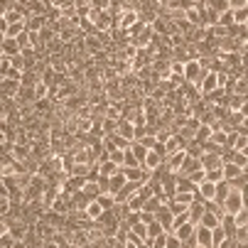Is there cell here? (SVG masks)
<instances>
[{
    "label": "cell",
    "instance_id": "6da1fadb",
    "mask_svg": "<svg viewBox=\"0 0 248 248\" xmlns=\"http://www.w3.org/2000/svg\"><path fill=\"white\" fill-rule=\"evenodd\" d=\"M204 72H206V69L202 66V62H199V59H189V62L185 64V81L197 86V84L202 81Z\"/></svg>",
    "mask_w": 248,
    "mask_h": 248
},
{
    "label": "cell",
    "instance_id": "11a10c76",
    "mask_svg": "<svg viewBox=\"0 0 248 248\" xmlns=\"http://www.w3.org/2000/svg\"><path fill=\"white\" fill-rule=\"evenodd\" d=\"M246 47H248V30H246Z\"/></svg>",
    "mask_w": 248,
    "mask_h": 248
},
{
    "label": "cell",
    "instance_id": "52a82bcc",
    "mask_svg": "<svg viewBox=\"0 0 248 248\" xmlns=\"http://www.w3.org/2000/svg\"><path fill=\"white\" fill-rule=\"evenodd\" d=\"M155 219L162 224V229L167 231V233H172V224H174V214L170 211V206H167V202L157 209V214H155Z\"/></svg>",
    "mask_w": 248,
    "mask_h": 248
},
{
    "label": "cell",
    "instance_id": "ab89813d",
    "mask_svg": "<svg viewBox=\"0 0 248 248\" xmlns=\"http://www.w3.org/2000/svg\"><path fill=\"white\" fill-rule=\"evenodd\" d=\"M84 194H86V197H91V199H96V197L101 194V189H98V185H96V182L86 180V185H84Z\"/></svg>",
    "mask_w": 248,
    "mask_h": 248
},
{
    "label": "cell",
    "instance_id": "d590c367",
    "mask_svg": "<svg viewBox=\"0 0 248 248\" xmlns=\"http://www.w3.org/2000/svg\"><path fill=\"white\" fill-rule=\"evenodd\" d=\"M167 206H170V211L177 217V214H185V211H189V206L187 204H180L177 199H167Z\"/></svg>",
    "mask_w": 248,
    "mask_h": 248
},
{
    "label": "cell",
    "instance_id": "ee69618b",
    "mask_svg": "<svg viewBox=\"0 0 248 248\" xmlns=\"http://www.w3.org/2000/svg\"><path fill=\"white\" fill-rule=\"evenodd\" d=\"M189 180H192V182H194V185L199 187V185H202V182L206 180V170L202 167V170H197V172H192V174H189Z\"/></svg>",
    "mask_w": 248,
    "mask_h": 248
},
{
    "label": "cell",
    "instance_id": "7c38bea8",
    "mask_svg": "<svg viewBox=\"0 0 248 248\" xmlns=\"http://www.w3.org/2000/svg\"><path fill=\"white\" fill-rule=\"evenodd\" d=\"M197 194H199L202 202H214V197H217V185H214V182H209V180H204V182L199 185Z\"/></svg>",
    "mask_w": 248,
    "mask_h": 248
},
{
    "label": "cell",
    "instance_id": "9c48e42d",
    "mask_svg": "<svg viewBox=\"0 0 248 248\" xmlns=\"http://www.w3.org/2000/svg\"><path fill=\"white\" fill-rule=\"evenodd\" d=\"M162 165H165V157H162V155H160L157 150H150V153L145 155V160H143V167H145V170H148L150 174H153L155 170H160Z\"/></svg>",
    "mask_w": 248,
    "mask_h": 248
},
{
    "label": "cell",
    "instance_id": "603a6c76",
    "mask_svg": "<svg viewBox=\"0 0 248 248\" xmlns=\"http://www.w3.org/2000/svg\"><path fill=\"white\" fill-rule=\"evenodd\" d=\"M96 202L103 206V211H113V206L118 204V202H116V197H113V194H108V192L98 194V197H96Z\"/></svg>",
    "mask_w": 248,
    "mask_h": 248
},
{
    "label": "cell",
    "instance_id": "c3c4849f",
    "mask_svg": "<svg viewBox=\"0 0 248 248\" xmlns=\"http://www.w3.org/2000/svg\"><path fill=\"white\" fill-rule=\"evenodd\" d=\"M217 248H238V241H236V238H231V236H226V238H224Z\"/></svg>",
    "mask_w": 248,
    "mask_h": 248
},
{
    "label": "cell",
    "instance_id": "b9f144b4",
    "mask_svg": "<svg viewBox=\"0 0 248 248\" xmlns=\"http://www.w3.org/2000/svg\"><path fill=\"white\" fill-rule=\"evenodd\" d=\"M233 17H236V25H246V22H248V5L233 10Z\"/></svg>",
    "mask_w": 248,
    "mask_h": 248
},
{
    "label": "cell",
    "instance_id": "30bf717a",
    "mask_svg": "<svg viewBox=\"0 0 248 248\" xmlns=\"http://www.w3.org/2000/svg\"><path fill=\"white\" fill-rule=\"evenodd\" d=\"M199 160H202V167H204V170L224 167V155H221V153H204Z\"/></svg>",
    "mask_w": 248,
    "mask_h": 248
},
{
    "label": "cell",
    "instance_id": "816d5d0a",
    "mask_svg": "<svg viewBox=\"0 0 248 248\" xmlns=\"http://www.w3.org/2000/svg\"><path fill=\"white\" fill-rule=\"evenodd\" d=\"M241 197H243V206L248 209V182H246V185L241 187Z\"/></svg>",
    "mask_w": 248,
    "mask_h": 248
},
{
    "label": "cell",
    "instance_id": "1f68e13d",
    "mask_svg": "<svg viewBox=\"0 0 248 248\" xmlns=\"http://www.w3.org/2000/svg\"><path fill=\"white\" fill-rule=\"evenodd\" d=\"M217 25H221V27H233V25H236L233 10H226V13H221V15H219V20H217Z\"/></svg>",
    "mask_w": 248,
    "mask_h": 248
},
{
    "label": "cell",
    "instance_id": "7dc6e473",
    "mask_svg": "<svg viewBox=\"0 0 248 248\" xmlns=\"http://www.w3.org/2000/svg\"><path fill=\"white\" fill-rule=\"evenodd\" d=\"M165 248H182V241L177 238L174 233H167V246Z\"/></svg>",
    "mask_w": 248,
    "mask_h": 248
},
{
    "label": "cell",
    "instance_id": "f1b7e54d",
    "mask_svg": "<svg viewBox=\"0 0 248 248\" xmlns=\"http://www.w3.org/2000/svg\"><path fill=\"white\" fill-rule=\"evenodd\" d=\"M165 204V199L162 197H150L148 202H145V206H143V211H150V214H157V209Z\"/></svg>",
    "mask_w": 248,
    "mask_h": 248
},
{
    "label": "cell",
    "instance_id": "277c9868",
    "mask_svg": "<svg viewBox=\"0 0 248 248\" xmlns=\"http://www.w3.org/2000/svg\"><path fill=\"white\" fill-rule=\"evenodd\" d=\"M197 86H199L202 96L209 93V91H214V89H221L219 86V72H204V77H202V81Z\"/></svg>",
    "mask_w": 248,
    "mask_h": 248
},
{
    "label": "cell",
    "instance_id": "5bb4252c",
    "mask_svg": "<svg viewBox=\"0 0 248 248\" xmlns=\"http://www.w3.org/2000/svg\"><path fill=\"white\" fill-rule=\"evenodd\" d=\"M116 133H118V135H123L125 140H130V143L135 140V125H133L128 118H121V121H118V128H116Z\"/></svg>",
    "mask_w": 248,
    "mask_h": 248
},
{
    "label": "cell",
    "instance_id": "680465c9",
    "mask_svg": "<svg viewBox=\"0 0 248 248\" xmlns=\"http://www.w3.org/2000/svg\"><path fill=\"white\" fill-rule=\"evenodd\" d=\"M246 27H248V22H246Z\"/></svg>",
    "mask_w": 248,
    "mask_h": 248
},
{
    "label": "cell",
    "instance_id": "f546056e",
    "mask_svg": "<svg viewBox=\"0 0 248 248\" xmlns=\"http://www.w3.org/2000/svg\"><path fill=\"white\" fill-rule=\"evenodd\" d=\"M174 199L180 202V204H187V206H189L192 202H197V199H199V194H197V192H177V194H174Z\"/></svg>",
    "mask_w": 248,
    "mask_h": 248
},
{
    "label": "cell",
    "instance_id": "484cf974",
    "mask_svg": "<svg viewBox=\"0 0 248 248\" xmlns=\"http://www.w3.org/2000/svg\"><path fill=\"white\" fill-rule=\"evenodd\" d=\"M130 153H133V155L140 160V165H143V160H145V155H148L150 150H148L143 143H140V140H133V143H130Z\"/></svg>",
    "mask_w": 248,
    "mask_h": 248
},
{
    "label": "cell",
    "instance_id": "e575fe53",
    "mask_svg": "<svg viewBox=\"0 0 248 248\" xmlns=\"http://www.w3.org/2000/svg\"><path fill=\"white\" fill-rule=\"evenodd\" d=\"M206 180H209V182H214V185H219V182L224 180V167H214V170H206Z\"/></svg>",
    "mask_w": 248,
    "mask_h": 248
},
{
    "label": "cell",
    "instance_id": "4316f807",
    "mask_svg": "<svg viewBox=\"0 0 248 248\" xmlns=\"http://www.w3.org/2000/svg\"><path fill=\"white\" fill-rule=\"evenodd\" d=\"M32 93H34V101H42V98H49V86L45 81H37L32 86Z\"/></svg>",
    "mask_w": 248,
    "mask_h": 248
},
{
    "label": "cell",
    "instance_id": "4fadbf2b",
    "mask_svg": "<svg viewBox=\"0 0 248 248\" xmlns=\"http://www.w3.org/2000/svg\"><path fill=\"white\" fill-rule=\"evenodd\" d=\"M25 25H27L30 32H42L49 22H47V15H30V17L25 20Z\"/></svg>",
    "mask_w": 248,
    "mask_h": 248
},
{
    "label": "cell",
    "instance_id": "9a60e30c",
    "mask_svg": "<svg viewBox=\"0 0 248 248\" xmlns=\"http://www.w3.org/2000/svg\"><path fill=\"white\" fill-rule=\"evenodd\" d=\"M197 243L199 246H206V248H214V238H211V229L206 226H197V233H194Z\"/></svg>",
    "mask_w": 248,
    "mask_h": 248
},
{
    "label": "cell",
    "instance_id": "5b68a950",
    "mask_svg": "<svg viewBox=\"0 0 248 248\" xmlns=\"http://www.w3.org/2000/svg\"><path fill=\"white\" fill-rule=\"evenodd\" d=\"M121 172L125 174L128 182H148L150 180V172L145 167H121Z\"/></svg>",
    "mask_w": 248,
    "mask_h": 248
},
{
    "label": "cell",
    "instance_id": "f35d334b",
    "mask_svg": "<svg viewBox=\"0 0 248 248\" xmlns=\"http://www.w3.org/2000/svg\"><path fill=\"white\" fill-rule=\"evenodd\" d=\"M125 204H128V209H130V211H143V206H145V199L140 197V194H135V197H133V199H128Z\"/></svg>",
    "mask_w": 248,
    "mask_h": 248
},
{
    "label": "cell",
    "instance_id": "3957f363",
    "mask_svg": "<svg viewBox=\"0 0 248 248\" xmlns=\"http://www.w3.org/2000/svg\"><path fill=\"white\" fill-rule=\"evenodd\" d=\"M185 160H187V153H185V150L172 153V155H167V157H165V170H167V172H172V174H180V170H182Z\"/></svg>",
    "mask_w": 248,
    "mask_h": 248
},
{
    "label": "cell",
    "instance_id": "d6986e66",
    "mask_svg": "<svg viewBox=\"0 0 248 248\" xmlns=\"http://www.w3.org/2000/svg\"><path fill=\"white\" fill-rule=\"evenodd\" d=\"M231 189H233V185H231L229 180H221V182L217 185V197H214V202L224 206V202H226V197H229V192H231Z\"/></svg>",
    "mask_w": 248,
    "mask_h": 248
},
{
    "label": "cell",
    "instance_id": "f5cc1de1",
    "mask_svg": "<svg viewBox=\"0 0 248 248\" xmlns=\"http://www.w3.org/2000/svg\"><path fill=\"white\" fill-rule=\"evenodd\" d=\"M5 37H8V34H5V30H0V42H3Z\"/></svg>",
    "mask_w": 248,
    "mask_h": 248
},
{
    "label": "cell",
    "instance_id": "44dd1931",
    "mask_svg": "<svg viewBox=\"0 0 248 248\" xmlns=\"http://www.w3.org/2000/svg\"><path fill=\"white\" fill-rule=\"evenodd\" d=\"M197 170H202V160H199V157H189V155H187V160H185V165H182L180 174L189 177V174H192V172H197Z\"/></svg>",
    "mask_w": 248,
    "mask_h": 248
},
{
    "label": "cell",
    "instance_id": "91938a15",
    "mask_svg": "<svg viewBox=\"0 0 248 248\" xmlns=\"http://www.w3.org/2000/svg\"><path fill=\"white\" fill-rule=\"evenodd\" d=\"M246 81H248V77H246Z\"/></svg>",
    "mask_w": 248,
    "mask_h": 248
},
{
    "label": "cell",
    "instance_id": "4dcf8cb0",
    "mask_svg": "<svg viewBox=\"0 0 248 248\" xmlns=\"http://www.w3.org/2000/svg\"><path fill=\"white\" fill-rule=\"evenodd\" d=\"M25 30H27V25H25V22H15V25H8L5 34H8V37H15V40H17Z\"/></svg>",
    "mask_w": 248,
    "mask_h": 248
},
{
    "label": "cell",
    "instance_id": "8992f818",
    "mask_svg": "<svg viewBox=\"0 0 248 248\" xmlns=\"http://www.w3.org/2000/svg\"><path fill=\"white\" fill-rule=\"evenodd\" d=\"M10 236H13V241H25L30 236V224L25 219H13L10 221Z\"/></svg>",
    "mask_w": 248,
    "mask_h": 248
},
{
    "label": "cell",
    "instance_id": "ffe728a7",
    "mask_svg": "<svg viewBox=\"0 0 248 248\" xmlns=\"http://www.w3.org/2000/svg\"><path fill=\"white\" fill-rule=\"evenodd\" d=\"M204 211H206V206H204V202L202 199H197V202H192L189 204V219L199 226V219L204 217Z\"/></svg>",
    "mask_w": 248,
    "mask_h": 248
},
{
    "label": "cell",
    "instance_id": "7a4b0ae2",
    "mask_svg": "<svg viewBox=\"0 0 248 248\" xmlns=\"http://www.w3.org/2000/svg\"><path fill=\"white\" fill-rule=\"evenodd\" d=\"M241 209H243V197H241V189H238V187H233V189L229 192L226 202H224V214H231V217H236Z\"/></svg>",
    "mask_w": 248,
    "mask_h": 248
},
{
    "label": "cell",
    "instance_id": "bcb514c9",
    "mask_svg": "<svg viewBox=\"0 0 248 248\" xmlns=\"http://www.w3.org/2000/svg\"><path fill=\"white\" fill-rule=\"evenodd\" d=\"M140 221H143V219H140V211H130V214H128V219H125L123 224L130 229V226H135V224H140Z\"/></svg>",
    "mask_w": 248,
    "mask_h": 248
},
{
    "label": "cell",
    "instance_id": "9f6ffc18",
    "mask_svg": "<svg viewBox=\"0 0 248 248\" xmlns=\"http://www.w3.org/2000/svg\"><path fill=\"white\" fill-rule=\"evenodd\" d=\"M0 69H3V57H0Z\"/></svg>",
    "mask_w": 248,
    "mask_h": 248
},
{
    "label": "cell",
    "instance_id": "ba28073f",
    "mask_svg": "<svg viewBox=\"0 0 248 248\" xmlns=\"http://www.w3.org/2000/svg\"><path fill=\"white\" fill-rule=\"evenodd\" d=\"M138 20H140L138 10H135V8H128V10H123V13L118 15V27H121V30H130Z\"/></svg>",
    "mask_w": 248,
    "mask_h": 248
},
{
    "label": "cell",
    "instance_id": "f6af8a7d",
    "mask_svg": "<svg viewBox=\"0 0 248 248\" xmlns=\"http://www.w3.org/2000/svg\"><path fill=\"white\" fill-rule=\"evenodd\" d=\"M233 219H236V226H248V209L243 206V209L238 211V214H236Z\"/></svg>",
    "mask_w": 248,
    "mask_h": 248
},
{
    "label": "cell",
    "instance_id": "7402d4cb",
    "mask_svg": "<svg viewBox=\"0 0 248 248\" xmlns=\"http://www.w3.org/2000/svg\"><path fill=\"white\" fill-rule=\"evenodd\" d=\"M199 187L189 180V177H185V174H177V192H197Z\"/></svg>",
    "mask_w": 248,
    "mask_h": 248
},
{
    "label": "cell",
    "instance_id": "8d00e7d4",
    "mask_svg": "<svg viewBox=\"0 0 248 248\" xmlns=\"http://www.w3.org/2000/svg\"><path fill=\"white\" fill-rule=\"evenodd\" d=\"M211 133H214V130H211V125H202L197 130V138L194 140H199V143L204 145V143H209V140H211Z\"/></svg>",
    "mask_w": 248,
    "mask_h": 248
},
{
    "label": "cell",
    "instance_id": "6f0895ef",
    "mask_svg": "<svg viewBox=\"0 0 248 248\" xmlns=\"http://www.w3.org/2000/svg\"><path fill=\"white\" fill-rule=\"evenodd\" d=\"M197 248H206V246H197Z\"/></svg>",
    "mask_w": 248,
    "mask_h": 248
},
{
    "label": "cell",
    "instance_id": "d4e9b609",
    "mask_svg": "<svg viewBox=\"0 0 248 248\" xmlns=\"http://www.w3.org/2000/svg\"><path fill=\"white\" fill-rule=\"evenodd\" d=\"M185 153H187L189 157H202V155H204V145L199 143V140H189V143L185 145Z\"/></svg>",
    "mask_w": 248,
    "mask_h": 248
},
{
    "label": "cell",
    "instance_id": "836d02e7",
    "mask_svg": "<svg viewBox=\"0 0 248 248\" xmlns=\"http://www.w3.org/2000/svg\"><path fill=\"white\" fill-rule=\"evenodd\" d=\"M130 233L135 236V238H140V241H145L148 238V224H135V226H130Z\"/></svg>",
    "mask_w": 248,
    "mask_h": 248
},
{
    "label": "cell",
    "instance_id": "83f0119b",
    "mask_svg": "<svg viewBox=\"0 0 248 248\" xmlns=\"http://www.w3.org/2000/svg\"><path fill=\"white\" fill-rule=\"evenodd\" d=\"M118 170H121V167L113 165L111 160H101V162H98V172H101L103 177H111V174H116Z\"/></svg>",
    "mask_w": 248,
    "mask_h": 248
},
{
    "label": "cell",
    "instance_id": "74e56055",
    "mask_svg": "<svg viewBox=\"0 0 248 248\" xmlns=\"http://www.w3.org/2000/svg\"><path fill=\"white\" fill-rule=\"evenodd\" d=\"M162 233H167V231L162 229V224H160L157 219L148 224V238H155V236H162Z\"/></svg>",
    "mask_w": 248,
    "mask_h": 248
},
{
    "label": "cell",
    "instance_id": "d6a6232c",
    "mask_svg": "<svg viewBox=\"0 0 248 248\" xmlns=\"http://www.w3.org/2000/svg\"><path fill=\"white\" fill-rule=\"evenodd\" d=\"M108 160H111L113 165L123 167V160H125V150H121V148H113V150H108Z\"/></svg>",
    "mask_w": 248,
    "mask_h": 248
},
{
    "label": "cell",
    "instance_id": "7bdbcfd3",
    "mask_svg": "<svg viewBox=\"0 0 248 248\" xmlns=\"http://www.w3.org/2000/svg\"><path fill=\"white\" fill-rule=\"evenodd\" d=\"M211 238H214V248H217V246H219V243H221V241L226 238V231H224L221 226H217V229H211Z\"/></svg>",
    "mask_w": 248,
    "mask_h": 248
},
{
    "label": "cell",
    "instance_id": "f907efd6",
    "mask_svg": "<svg viewBox=\"0 0 248 248\" xmlns=\"http://www.w3.org/2000/svg\"><path fill=\"white\" fill-rule=\"evenodd\" d=\"M241 66H243L246 72H248V47H246V49L241 52Z\"/></svg>",
    "mask_w": 248,
    "mask_h": 248
},
{
    "label": "cell",
    "instance_id": "60d3db41",
    "mask_svg": "<svg viewBox=\"0 0 248 248\" xmlns=\"http://www.w3.org/2000/svg\"><path fill=\"white\" fill-rule=\"evenodd\" d=\"M123 167H143V165H140V160L130 153V148L125 150V160H123Z\"/></svg>",
    "mask_w": 248,
    "mask_h": 248
},
{
    "label": "cell",
    "instance_id": "db71d44e",
    "mask_svg": "<svg viewBox=\"0 0 248 248\" xmlns=\"http://www.w3.org/2000/svg\"><path fill=\"white\" fill-rule=\"evenodd\" d=\"M241 153H243V155H246V157H248V145H246V148H243V150H241Z\"/></svg>",
    "mask_w": 248,
    "mask_h": 248
},
{
    "label": "cell",
    "instance_id": "2e32d148",
    "mask_svg": "<svg viewBox=\"0 0 248 248\" xmlns=\"http://www.w3.org/2000/svg\"><path fill=\"white\" fill-rule=\"evenodd\" d=\"M194 233H197V224H194V221H187V224H182L180 229L174 231V236L180 238L182 243H185V241H189V238H192Z\"/></svg>",
    "mask_w": 248,
    "mask_h": 248
},
{
    "label": "cell",
    "instance_id": "e0dca14e",
    "mask_svg": "<svg viewBox=\"0 0 248 248\" xmlns=\"http://www.w3.org/2000/svg\"><path fill=\"white\" fill-rule=\"evenodd\" d=\"M199 226H206V229H217V226H221V217L219 214H214V211H204V217L199 219Z\"/></svg>",
    "mask_w": 248,
    "mask_h": 248
},
{
    "label": "cell",
    "instance_id": "ac0fdd59",
    "mask_svg": "<svg viewBox=\"0 0 248 248\" xmlns=\"http://www.w3.org/2000/svg\"><path fill=\"white\" fill-rule=\"evenodd\" d=\"M20 52H22V47L17 45L15 37H5L3 40V57H17Z\"/></svg>",
    "mask_w": 248,
    "mask_h": 248
},
{
    "label": "cell",
    "instance_id": "cb8c5ba5",
    "mask_svg": "<svg viewBox=\"0 0 248 248\" xmlns=\"http://www.w3.org/2000/svg\"><path fill=\"white\" fill-rule=\"evenodd\" d=\"M84 214H86V219H91V221H98L101 219V214H103V206L93 199L89 206H86V211H84Z\"/></svg>",
    "mask_w": 248,
    "mask_h": 248
},
{
    "label": "cell",
    "instance_id": "8fae6325",
    "mask_svg": "<svg viewBox=\"0 0 248 248\" xmlns=\"http://www.w3.org/2000/svg\"><path fill=\"white\" fill-rule=\"evenodd\" d=\"M125 185H128L125 174H123V172L118 170L116 174H111V177H108V194H113V197H116V194H118V192H121V189H123Z\"/></svg>",
    "mask_w": 248,
    "mask_h": 248
},
{
    "label": "cell",
    "instance_id": "681fc988",
    "mask_svg": "<svg viewBox=\"0 0 248 248\" xmlns=\"http://www.w3.org/2000/svg\"><path fill=\"white\" fill-rule=\"evenodd\" d=\"M246 5H248V0H229L231 10H238V8H246Z\"/></svg>",
    "mask_w": 248,
    "mask_h": 248
}]
</instances>
